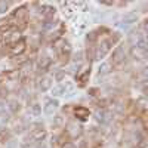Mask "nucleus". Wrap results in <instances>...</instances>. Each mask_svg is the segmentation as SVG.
<instances>
[{
  "instance_id": "f257e3e1",
  "label": "nucleus",
  "mask_w": 148,
  "mask_h": 148,
  "mask_svg": "<svg viewBox=\"0 0 148 148\" xmlns=\"http://www.w3.org/2000/svg\"><path fill=\"white\" fill-rule=\"evenodd\" d=\"M34 127H36V129H31L27 141H28L30 144H40V142H43L45 138L47 136V132H46V129H45L42 125H36Z\"/></svg>"
},
{
  "instance_id": "f03ea898",
  "label": "nucleus",
  "mask_w": 148,
  "mask_h": 148,
  "mask_svg": "<svg viewBox=\"0 0 148 148\" xmlns=\"http://www.w3.org/2000/svg\"><path fill=\"white\" fill-rule=\"evenodd\" d=\"M113 45H114V42L111 40V39H107V40L101 42V45L93 51V59H102L110 52V49H111V46H113Z\"/></svg>"
},
{
  "instance_id": "7ed1b4c3",
  "label": "nucleus",
  "mask_w": 148,
  "mask_h": 148,
  "mask_svg": "<svg viewBox=\"0 0 148 148\" xmlns=\"http://www.w3.org/2000/svg\"><path fill=\"white\" fill-rule=\"evenodd\" d=\"M126 58V47L125 45H120L117 46L114 51H113V55H111V65H119L120 62H123Z\"/></svg>"
},
{
  "instance_id": "20e7f679",
  "label": "nucleus",
  "mask_w": 148,
  "mask_h": 148,
  "mask_svg": "<svg viewBox=\"0 0 148 148\" xmlns=\"http://www.w3.org/2000/svg\"><path fill=\"white\" fill-rule=\"evenodd\" d=\"M28 18V10L25 6H21V8H16L14 10V14L10 15V21H14V25L16 22H25Z\"/></svg>"
},
{
  "instance_id": "39448f33",
  "label": "nucleus",
  "mask_w": 148,
  "mask_h": 148,
  "mask_svg": "<svg viewBox=\"0 0 148 148\" xmlns=\"http://www.w3.org/2000/svg\"><path fill=\"white\" fill-rule=\"evenodd\" d=\"M27 49V43L24 39H19L18 42L12 43L10 46V56H18V55H22L24 52H25Z\"/></svg>"
},
{
  "instance_id": "423d86ee",
  "label": "nucleus",
  "mask_w": 148,
  "mask_h": 148,
  "mask_svg": "<svg viewBox=\"0 0 148 148\" xmlns=\"http://www.w3.org/2000/svg\"><path fill=\"white\" fill-rule=\"evenodd\" d=\"M6 80V82H19L21 80V70H9V71H3L0 76V82Z\"/></svg>"
},
{
  "instance_id": "0eeeda50",
  "label": "nucleus",
  "mask_w": 148,
  "mask_h": 148,
  "mask_svg": "<svg viewBox=\"0 0 148 148\" xmlns=\"http://www.w3.org/2000/svg\"><path fill=\"white\" fill-rule=\"evenodd\" d=\"M58 107H59V101L58 99H47L45 107H43V113L46 116H52L55 111L58 110Z\"/></svg>"
},
{
  "instance_id": "6e6552de",
  "label": "nucleus",
  "mask_w": 148,
  "mask_h": 148,
  "mask_svg": "<svg viewBox=\"0 0 148 148\" xmlns=\"http://www.w3.org/2000/svg\"><path fill=\"white\" fill-rule=\"evenodd\" d=\"M51 65H52V58L47 56V55L40 56L39 61H37V67H39V70H42V71H47Z\"/></svg>"
},
{
  "instance_id": "1a4fd4ad",
  "label": "nucleus",
  "mask_w": 148,
  "mask_h": 148,
  "mask_svg": "<svg viewBox=\"0 0 148 148\" xmlns=\"http://www.w3.org/2000/svg\"><path fill=\"white\" fill-rule=\"evenodd\" d=\"M83 127L80 126V125H77V123H70V125L67 126V133L70 135V136H73V138H77V136H80L82 135V130Z\"/></svg>"
},
{
  "instance_id": "9d476101",
  "label": "nucleus",
  "mask_w": 148,
  "mask_h": 148,
  "mask_svg": "<svg viewBox=\"0 0 148 148\" xmlns=\"http://www.w3.org/2000/svg\"><path fill=\"white\" fill-rule=\"evenodd\" d=\"M95 119L99 123H108L111 120V113L107 110H98L95 113Z\"/></svg>"
},
{
  "instance_id": "9b49d317",
  "label": "nucleus",
  "mask_w": 148,
  "mask_h": 148,
  "mask_svg": "<svg viewBox=\"0 0 148 148\" xmlns=\"http://www.w3.org/2000/svg\"><path fill=\"white\" fill-rule=\"evenodd\" d=\"M74 114H76V117L77 119H80V120H86V119H89V110L86 108V107H82V105H79V107H76L74 108Z\"/></svg>"
},
{
  "instance_id": "f8f14e48",
  "label": "nucleus",
  "mask_w": 148,
  "mask_h": 148,
  "mask_svg": "<svg viewBox=\"0 0 148 148\" xmlns=\"http://www.w3.org/2000/svg\"><path fill=\"white\" fill-rule=\"evenodd\" d=\"M52 83H53V80L51 79V77H42L40 80H39V89L42 90V92H46V90H49L52 88Z\"/></svg>"
},
{
  "instance_id": "ddd939ff",
  "label": "nucleus",
  "mask_w": 148,
  "mask_h": 148,
  "mask_svg": "<svg viewBox=\"0 0 148 148\" xmlns=\"http://www.w3.org/2000/svg\"><path fill=\"white\" fill-rule=\"evenodd\" d=\"M55 8H52V6H45L43 8V10H42V16H43V19L45 21H51V19H53V16H55Z\"/></svg>"
},
{
  "instance_id": "4468645a",
  "label": "nucleus",
  "mask_w": 148,
  "mask_h": 148,
  "mask_svg": "<svg viewBox=\"0 0 148 148\" xmlns=\"http://www.w3.org/2000/svg\"><path fill=\"white\" fill-rule=\"evenodd\" d=\"M8 110H9V113H10V114H18L19 111H21V104H19V101H18V99H12V101H9V104H8Z\"/></svg>"
},
{
  "instance_id": "2eb2a0df",
  "label": "nucleus",
  "mask_w": 148,
  "mask_h": 148,
  "mask_svg": "<svg viewBox=\"0 0 148 148\" xmlns=\"http://www.w3.org/2000/svg\"><path fill=\"white\" fill-rule=\"evenodd\" d=\"M89 76H90V68H86L83 73L77 74V82L80 83V86H84V84H86V82H88Z\"/></svg>"
},
{
  "instance_id": "dca6fc26",
  "label": "nucleus",
  "mask_w": 148,
  "mask_h": 148,
  "mask_svg": "<svg viewBox=\"0 0 148 148\" xmlns=\"http://www.w3.org/2000/svg\"><path fill=\"white\" fill-rule=\"evenodd\" d=\"M67 93V84H58L52 89V95L53 96H61Z\"/></svg>"
},
{
  "instance_id": "f3484780",
  "label": "nucleus",
  "mask_w": 148,
  "mask_h": 148,
  "mask_svg": "<svg viewBox=\"0 0 148 148\" xmlns=\"http://www.w3.org/2000/svg\"><path fill=\"white\" fill-rule=\"evenodd\" d=\"M136 19H138V14H136V12H127V14L123 16V22H126V24L136 22Z\"/></svg>"
},
{
  "instance_id": "a211bd4d",
  "label": "nucleus",
  "mask_w": 148,
  "mask_h": 148,
  "mask_svg": "<svg viewBox=\"0 0 148 148\" xmlns=\"http://www.w3.org/2000/svg\"><path fill=\"white\" fill-rule=\"evenodd\" d=\"M30 114L34 117H39L42 114V105L40 104H33L30 105Z\"/></svg>"
},
{
  "instance_id": "6ab92c4d",
  "label": "nucleus",
  "mask_w": 148,
  "mask_h": 148,
  "mask_svg": "<svg viewBox=\"0 0 148 148\" xmlns=\"http://www.w3.org/2000/svg\"><path fill=\"white\" fill-rule=\"evenodd\" d=\"M110 68H111V64H110V62H104L102 65H99L98 76H105V74H108V73H110Z\"/></svg>"
},
{
  "instance_id": "aec40b11",
  "label": "nucleus",
  "mask_w": 148,
  "mask_h": 148,
  "mask_svg": "<svg viewBox=\"0 0 148 148\" xmlns=\"http://www.w3.org/2000/svg\"><path fill=\"white\" fill-rule=\"evenodd\" d=\"M55 25H56V22H55L53 19H51V21H45V22H43V30H52Z\"/></svg>"
},
{
  "instance_id": "412c9836",
  "label": "nucleus",
  "mask_w": 148,
  "mask_h": 148,
  "mask_svg": "<svg viewBox=\"0 0 148 148\" xmlns=\"http://www.w3.org/2000/svg\"><path fill=\"white\" fill-rule=\"evenodd\" d=\"M10 3L9 2H0V14H5V12L9 9Z\"/></svg>"
},
{
  "instance_id": "4be33fe9",
  "label": "nucleus",
  "mask_w": 148,
  "mask_h": 148,
  "mask_svg": "<svg viewBox=\"0 0 148 148\" xmlns=\"http://www.w3.org/2000/svg\"><path fill=\"white\" fill-rule=\"evenodd\" d=\"M86 39H88V42H95V40L98 39V34H96V31H92V33H89Z\"/></svg>"
},
{
  "instance_id": "5701e85b",
  "label": "nucleus",
  "mask_w": 148,
  "mask_h": 148,
  "mask_svg": "<svg viewBox=\"0 0 148 148\" xmlns=\"http://www.w3.org/2000/svg\"><path fill=\"white\" fill-rule=\"evenodd\" d=\"M8 95H9V89L8 88H0V98H8Z\"/></svg>"
},
{
  "instance_id": "b1692460",
  "label": "nucleus",
  "mask_w": 148,
  "mask_h": 148,
  "mask_svg": "<svg viewBox=\"0 0 148 148\" xmlns=\"http://www.w3.org/2000/svg\"><path fill=\"white\" fill-rule=\"evenodd\" d=\"M61 148H76V145H74V142L65 141V142H62V145H61Z\"/></svg>"
},
{
  "instance_id": "393cba45",
  "label": "nucleus",
  "mask_w": 148,
  "mask_h": 148,
  "mask_svg": "<svg viewBox=\"0 0 148 148\" xmlns=\"http://www.w3.org/2000/svg\"><path fill=\"white\" fill-rule=\"evenodd\" d=\"M64 77H65V73H64V71H61V73H56L55 80H56V82H61V80H62Z\"/></svg>"
},
{
  "instance_id": "a878e982",
  "label": "nucleus",
  "mask_w": 148,
  "mask_h": 148,
  "mask_svg": "<svg viewBox=\"0 0 148 148\" xmlns=\"http://www.w3.org/2000/svg\"><path fill=\"white\" fill-rule=\"evenodd\" d=\"M82 59V53H77L76 56H74V61H80Z\"/></svg>"
},
{
  "instance_id": "bb28decb",
  "label": "nucleus",
  "mask_w": 148,
  "mask_h": 148,
  "mask_svg": "<svg viewBox=\"0 0 148 148\" xmlns=\"http://www.w3.org/2000/svg\"><path fill=\"white\" fill-rule=\"evenodd\" d=\"M22 148H36V147H34V145H28V144H24Z\"/></svg>"
}]
</instances>
